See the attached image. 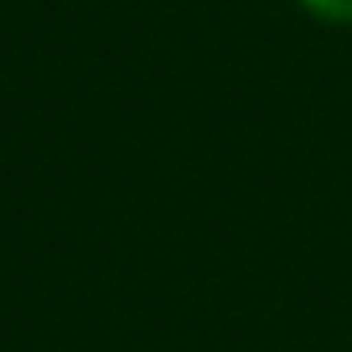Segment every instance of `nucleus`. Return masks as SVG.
Masks as SVG:
<instances>
[{
  "label": "nucleus",
  "mask_w": 352,
  "mask_h": 352,
  "mask_svg": "<svg viewBox=\"0 0 352 352\" xmlns=\"http://www.w3.org/2000/svg\"><path fill=\"white\" fill-rule=\"evenodd\" d=\"M298 5L327 25H352V0H298Z\"/></svg>",
  "instance_id": "1"
}]
</instances>
